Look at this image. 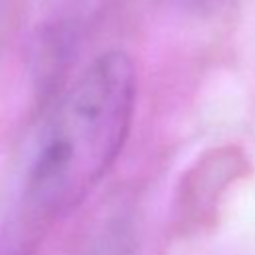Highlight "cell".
I'll use <instances>...</instances> for the list:
<instances>
[{
    "mask_svg": "<svg viewBox=\"0 0 255 255\" xmlns=\"http://www.w3.org/2000/svg\"><path fill=\"white\" fill-rule=\"evenodd\" d=\"M137 74L126 52L98 54L64 90L32 149L24 199L38 221L66 215L122 153L135 110Z\"/></svg>",
    "mask_w": 255,
    "mask_h": 255,
    "instance_id": "6da1fadb",
    "label": "cell"
},
{
    "mask_svg": "<svg viewBox=\"0 0 255 255\" xmlns=\"http://www.w3.org/2000/svg\"><path fill=\"white\" fill-rule=\"evenodd\" d=\"M92 255H110V253H92Z\"/></svg>",
    "mask_w": 255,
    "mask_h": 255,
    "instance_id": "7a4b0ae2",
    "label": "cell"
}]
</instances>
